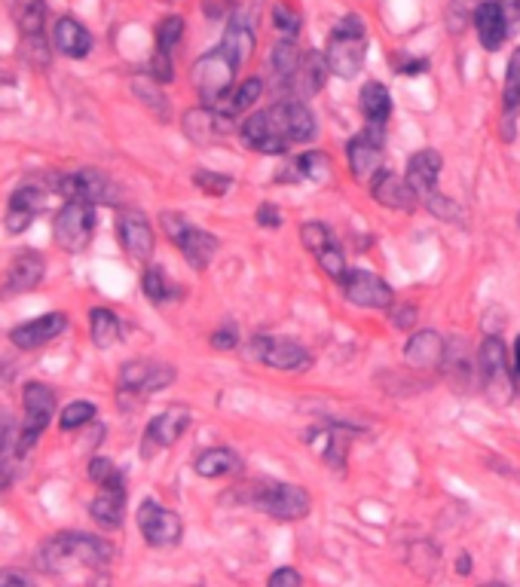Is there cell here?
<instances>
[{
    "mask_svg": "<svg viewBox=\"0 0 520 587\" xmlns=\"http://www.w3.org/2000/svg\"><path fill=\"white\" fill-rule=\"evenodd\" d=\"M89 334H92V343L98 349H108L120 340L123 328H120V315L114 309H104V306H95L89 312Z\"/></svg>",
    "mask_w": 520,
    "mask_h": 587,
    "instance_id": "35",
    "label": "cell"
},
{
    "mask_svg": "<svg viewBox=\"0 0 520 587\" xmlns=\"http://www.w3.org/2000/svg\"><path fill=\"white\" fill-rule=\"evenodd\" d=\"M319 132L316 117L303 101H279L267 111L251 114L242 126L239 135L245 147L257 153H285L291 144H306Z\"/></svg>",
    "mask_w": 520,
    "mask_h": 587,
    "instance_id": "1",
    "label": "cell"
},
{
    "mask_svg": "<svg viewBox=\"0 0 520 587\" xmlns=\"http://www.w3.org/2000/svg\"><path fill=\"white\" fill-rule=\"evenodd\" d=\"M444 346L447 340L438 334V331H420V334H413L407 349H404V358L410 367H441L444 361Z\"/></svg>",
    "mask_w": 520,
    "mask_h": 587,
    "instance_id": "27",
    "label": "cell"
},
{
    "mask_svg": "<svg viewBox=\"0 0 520 587\" xmlns=\"http://www.w3.org/2000/svg\"><path fill=\"white\" fill-rule=\"evenodd\" d=\"M389 322H392L398 331L413 328V322H416V306H413V303H392V306H389Z\"/></svg>",
    "mask_w": 520,
    "mask_h": 587,
    "instance_id": "50",
    "label": "cell"
},
{
    "mask_svg": "<svg viewBox=\"0 0 520 587\" xmlns=\"http://www.w3.org/2000/svg\"><path fill=\"white\" fill-rule=\"evenodd\" d=\"M138 529L150 548H175L184 536L181 517L153 499H144L138 508Z\"/></svg>",
    "mask_w": 520,
    "mask_h": 587,
    "instance_id": "9",
    "label": "cell"
},
{
    "mask_svg": "<svg viewBox=\"0 0 520 587\" xmlns=\"http://www.w3.org/2000/svg\"><path fill=\"white\" fill-rule=\"evenodd\" d=\"M181 37H184V19L181 16H169V19H163L160 25H156V49L160 52H169L172 56V49L181 43Z\"/></svg>",
    "mask_w": 520,
    "mask_h": 587,
    "instance_id": "44",
    "label": "cell"
},
{
    "mask_svg": "<svg viewBox=\"0 0 520 587\" xmlns=\"http://www.w3.org/2000/svg\"><path fill=\"white\" fill-rule=\"evenodd\" d=\"M95 404H89V401H71L65 410H62V416H59V429L62 432H77V429H83V425H89L92 419H95Z\"/></svg>",
    "mask_w": 520,
    "mask_h": 587,
    "instance_id": "41",
    "label": "cell"
},
{
    "mask_svg": "<svg viewBox=\"0 0 520 587\" xmlns=\"http://www.w3.org/2000/svg\"><path fill=\"white\" fill-rule=\"evenodd\" d=\"M160 83H153L150 77L147 80H132V89H135V95L147 104V108L160 117V120H166L169 117V104H166V95H160V89H156Z\"/></svg>",
    "mask_w": 520,
    "mask_h": 587,
    "instance_id": "43",
    "label": "cell"
},
{
    "mask_svg": "<svg viewBox=\"0 0 520 587\" xmlns=\"http://www.w3.org/2000/svg\"><path fill=\"white\" fill-rule=\"evenodd\" d=\"M346 156H349V169L358 181L374 178L383 169V129L368 126L364 132H358L346 144Z\"/></svg>",
    "mask_w": 520,
    "mask_h": 587,
    "instance_id": "15",
    "label": "cell"
},
{
    "mask_svg": "<svg viewBox=\"0 0 520 587\" xmlns=\"http://www.w3.org/2000/svg\"><path fill=\"white\" fill-rule=\"evenodd\" d=\"M371 196L383 205V208H395V211H407L413 205V190L407 187L404 178H398L395 172H386L380 169L374 178H371Z\"/></svg>",
    "mask_w": 520,
    "mask_h": 587,
    "instance_id": "25",
    "label": "cell"
},
{
    "mask_svg": "<svg viewBox=\"0 0 520 587\" xmlns=\"http://www.w3.org/2000/svg\"><path fill=\"white\" fill-rule=\"evenodd\" d=\"M236 71H239V65L227 56L221 46L212 49V52H205V56L193 65L190 80H193V89L199 92L205 108H218V104L233 92Z\"/></svg>",
    "mask_w": 520,
    "mask_h": 587,
    "instance_id": "4",
    "label": "cell"
},
{
    "mask_svg": "<svg viewBox=\"0 0 520 587\" xmlns=\"http://www.w3.org/2000/svg\"><path fill=\"white\" fill-rule=\"evenodd\" d=\"M230 132H233V120L221 117L215 108H205V104H202V108H193V111L184 114V135L193 144H199V147L215 144V141H221Z\"/></svg>",
    "mask_w": 520,
    "mask_h": 587,
    "instance_id": "17",
    "label": "cell"
},
{
    "mask_svg": "<svg viewBox=\"0 0 520 587\" xmlns=\"http://www.w3.org/2000/svg\"><path fill=\"white\" fill-rule=\"evenodd\" d=\"M331 163H328V156L319 153V150H309V153H300L294 159V166L288 172H294V178H309V181H322L328 175Z\"/></svg>",
    "mask_w": 520,
    "mask_h": 587,
    "instance_id": "39",
    "label": "cell"
},
{
    "mask_svg": "<svg viewBox=\"0 0 520 587\" xmlns=\"http://www.w3.org/2000/svg\"><path fill=\"white\" fill-rule=\"evenodd\" d=\"M300 239H303V245H306L312 254H322L325 248L334 245L331 230H328L322 221H309V224H303V227H300Z\"/></svg>",
    "mask_w": 520,
    "mask_h": 587,
    "instance_id": "45",
    "label": "cell"
},
{
    "mask_svg": "<svg viewBox=\"0 0 520 587\" xmlns=\"http://www.w3.org/2000/svg\"><path fill=\"white\" fill-rule=\"evenodd\" d=\"M46 273V260L37 251H22L7 270L4 288H0V297H16V294H28L43 282Z\"/></svg>",
    "mask_w": 520,
    "mask_h": 587,
    "instance_id": "18",
    "label": "cell"
},
{
    "mask_svg": "<svg viewBox=\"0 0 520 587\" xmlns=\"http://www.w3.org/2000/svg\"><path fill=\"white\" fill-rule=\"evenodd\" d=\"M0 587H34V581L25 572H4V578H0Z\"/></svg>",
    "mask_w": 520,
    "mask_h": 587,
    "instance_id": "57",
    "label": "cell"
},
{
    "mask_svg": "<svg viewBox=\"0 0 520 587\" xmlns=\"http://www.w3.org/2000/svg\"><path fill=\"white\" fill-rule=\"evenodd\" d=\"M65 331H68V315L65 312H46L40 318H31V322L13 328L10 331V340L19 349H37V346H43L49 340H56Z\"/></svg>",
    "mask_w": 520,
    "mask_h": 587,
    "instance_id": "20",
    "label": "cell"
},
{
    "mask_svg": "<svg viewBox=\"0 0 520 587\" xmlns=\"http://www.w3.org/2000/svg\"><path fill=\"white\" fill-rule=\"evenodd\" d=\"M92 233H95V205L80 199H68L59 208L56 221H52V236L71 254H80L92 242Z\"/></svg>",
    "mask_w": 520,
    "mask_h": 587,
    "instance_id": "7",
    "label": "cell"
},
{
    "mask_svg": "<svg viewBox=\"0 0 520 587\" xmlns=\"http://www.w3.org/2000/svg\"><path fill=\"white\" fill-rule=\"evenodd\" d=\"M10 16L22 34V40L43 37L46 22V0H10Z\"/></svg>",
    "mask_w": 520,
    "mask_h": 587,
    "instance_id": "30",
    "label": "cell"
},
{
    "mask_svg": "<svg viewBox=\"0 0 520 587\" xmlns=\"http://www.w3.org/2000/svg\"><path fill=\"white\" fill-rule=\"evenodd\" d=\"M475 31H478L481 46L490 49V52H496L505 43V37L511 34V28L505 22V13L499 7V0H496V4H481L475 10Z\"/></svg>",
    "mask_w": 520,
    "mask_h": 587,
    "instance_id": "26",
    "label": "cell"
},
{
    "mask_svg": "<svg viewBox=\"0 0 520 587\" xmlns=\"http://www.w3.org/2000/svg\"><path fill=\"white\" fill-rule=\"evenodd\" d=\"M86 474H89V480H92V484H95L98 490H126V477H123V471H120L111 459H104V456L89 459Z\"/></svg>",
    "mask_w": 520,
    "mask_h": 587,
    "instance_id": "37",
    "label": "cell"
},
{
    "mask_svg": "<svg viewBox=\"0 0 520 587\" xmlns=\"http://www.w3.org/2000/svg\"><path fill=\"white\" fill-rule=\"evenodd\" d=\"M300 49H297V40H282L279 37V43L273 46V52H270V65H273V71L285 80V83H291V77L297 74V68H300Z\"/></svg>",
    "mask_w": 520,
    "mask_h": 587,
    "instance_id": "38",
    "label": "cell"
},
{
    "mask_svg": "<svg viewBox=\"0 0 520 587\" xmlns=\"http://www.w3.org/2000/svg\"><path fill=\"white\" fill-rule=\"evenodd\" d=\"M499 7L505 13V22H508L511 34H514L520 28V0H499Z\"/></svg>",
    "mask_w": 520,
    "mask_h": 587,
    "instance_id": "56",
    "label": "cell"
},
{
    "mask_svg": "<svg viewBox=\"0 0 520 587\" xmlns=\"http://www.w3.org/2000/svg\"><path fill=\"white\" fill-rule=\"evenodd\" d=\"M441 169H444V159L438 150H420V153H413L410 156V163H407V187L413 190V196H423L429 199L438 187V178H441Z\"/></svg>",
    "mask_w": 520,
    "mask_h": 587,
    "instance_id": "21",
    "label": "cell"
},
{
    "mask_svg": "<svg viewBox=\"0 0 520 587\" xmlns=\"http://www.w3.org/2000/svg\"><path fill=\"white\" fill-rule=\"evenodd\" d=\"M267 587H303V578H300V572H297V569L282 566V569H276V572L270 575Z\"/></svg>",
    "mask_w": 520,
    "mask_h": 587,
    "instance_id": "51",
    "label": "cell"
},
{
    "mask_svg": "<svg viewBox=\"0 0 520 587\" xmlns=\"http://www.w3.org/2000/svg\"><path fill=\"white\" fill-rule=\"evenodd\" d=\"M361 114L364 120H368V126H386L389 117H392V95L389 89L380 83V80H371V83H364L361 89Z\"/></svg>",
    "mask_w": 520,
    "mask_h": 587,
    "instance_id": "28",
    "label": "cell"
},
{
    "mask_svg": "<svg viewBox=\"0 0 520 587\" xmlns=\"http://www.w3.org/2000/svg\"><path fill=\"white\" fill-rule=\"evenodd\" d=\"M175 383V367L163 361H126L120 370V389L132 395H153Z\"/></svg>",
    "mask_w": 520,
    "mask_h": 587,
    "instance_id": "13",
    "label": "cell"
},
{
    "mask_svg": "<svg viewBox=\"0 0 520 587\" xmlns=\"http://www.w3.org/2000/svg\"><path fill=\"white\" fill-rule=\"evenodd\" d=\"M147 77H150L153 83H172V80H175V65H172V56H169V52H160V49L153 52Z\"/></svg>",
    "mask_w": 520,
    "mask_h": 587,
    "instance_id": "49",
    "label": "cell"
},
{
    "mask_svg": "<svg viewBox=\"0 0 520 587\" xmlns=\"http://www.w3.org/2000/svg\"><path fill=\"white\" fill-rule=\"evenodd\" d=\"M52 43H56V49L68 59H86L92 52V34L71 16H62L56 22V28H52Z\"/></svg>",
    "mask_w": 520,
    "mask_h": 587,
    "instance_id": "24",
    "label": "cell"
},
{
    "mask_svg": "<svg viewBox=\"0 0 520 587\" xmlns=\"http://www.w3.org/2000/svg\"><path fill=\"white\" fill-rule=\"evenodd\" d=\"M141 288H144V294H147L150 303H166V300L175 297V288L169 285L163 266H147L144 276H141Z\"/></svg>",
    "mask_w": 520,
    "mask_h": 587,
    "instance_id": "40",
    "label": "cell"
},
{
    "mask_svg": "<svg viewBox=\"0 0 520 587\" xmlns=\"http://www.w3.org/2000/svg\"><path fill=\"white\" fill-rule=\"evenodd\" d=\"M193 184L205 193V196H224L230 187H233V178H227V175H221V172H208V169H199V172H193Z\"/></svg>",
    "mask_w": 520,
    "mask_h": 587,
    "instance_id": "46",
    "label": "cell"
},
{
    "mask_svg": "<svg viewBox=\"0 0 520 587\" xmlns=\"http://www.w3.org/2000/svg\"><path fill=\"white\" fill-rule=\"evenodd\" d=\"M502 104H505V114H502L505 138H511V126H514L517 111H520V46L514 49V56H511V62H508V71H505Z\"/></svg>",
    "mask_w": 520,
    "mask_h": 587,
    "instance_id": "34",
    "label": "cell"
},
{
    "mask_svg": "<svg viewBox=\"0 0 520 587\" xmlns=\"http://www.w3.org/2000/svg\"><path fill=\"white\" fill-rule=\"evenodd\" d=\"M426 208L432 211L435 218H441V221H453V224H459V221H462V208H459L450 196L432 193V196L426 199Z\"/></svg>",
    "mask_w": 520,
    "mask_h": 587,
    "instance_id": "48",
    "label": "cell"
},
{
    "mask_svg": "<svg viewBox=\"0 0 520 587\" xmlns=\"http://www.w3.org/2000/svg\"><path fill=\"white\" fill-rule=\"evenodd\" d=\"M316 257H319V266L325 270V276H331L334 282H343V279H346L349 266H346V257H343V251H340L337 245L325 248V251H322V254H316Z\"/></svg>",
    "mask_w": 520,
    "mask_h": 587,
    "instance_id": "47",
    "label": "cell"
},
{
    "mask_svg": "<svg viewBox=\"0 0 520 587\" xmlns=\"http://www.w3.org/2000/svg\"><path fill=\"white\" fill-rule=\"evenodd\" d=\"M441 370L447 373L453 386H468V383H472V358H468V349L462 346V340H456V337L447 340Z\"/></svg>",
    "mask_w": 520,
    "mask_h": 587,
    "instance_id": "36",
    "label": "cell"
},
{
    "mask_svg": "<svg viewBox=\"0 0 520 587\" xmlns=\"http://www.w3.org/2000/svg\"><path fill=\"white\" fill-rule=\"evenodd\" d=\"M364 56H368V28H364V19L358 13H349L334 25L328 37L325 62L334 77L352 80L355 74H361Z\"/></svg>",
    "mask_w": 520,
    "mask_h": 587,
    "instance_id": "3",
    "label": "cell"
},
{
    "mask_svg": "<svg viewBox=\"0 0 520 587\" xmlns=\"http://www.w3.org/2000/svg\"><path fill=\"white\" fill-rule=\"evenodd\" d=\"M511 370H514V377L520 380V337L514 343V355H511Z\"/></svg>",
    "mask_w": 520,
    "mask_h": 587,
    "instance_id": "58",
    "label": "cell"
},
{
    "mask_svg": "<svg viewBox=\"0 0 520 587\" xmlns=\"http://www.w3.org/2000/svg\"><path fill=\"white\" fill-rule=\"evenodd\" d=\"M236 7V0H202V13L208 19H224Z\"/></svg>",
    "mask_w": 520,
    "mask_h": 587,
    "instance_id": "55",
    "label": "cell"
},
{
    "mask_svg": "<svg viewBox=\"0 0 520 587\" xmlns=\"http://www.w3.org/2000/svg\"><path fill=\"white\" fill-rule=\"evenodd\" d=\"M117 233H120V245L126 248L129 257L150 260V254H153V230H150V224H147V218L141 215V211H135V208L120 211Z\"/></svg>",
    "mask_w": 520,
    "mask_h": 587,
    "instance_id": "19",
    "label": "cell"
},
{
    "mask_svg": "<svg viewBox=\"0 0 520 587\" xmlns=\"http://www.w3.org/2000/svg\"><path fill=\"white\" fill-rule=\"evenodd\" d=\"M22 404H25V422L19 432V453L31 450L40 441V435L46 432L49 416L56 413V392L43 383H25Z\"/></svg>",
    "mask_w": 520,
    "mask_h": 587,
    "instance_id": "8",
    "label": "cell"
},
{
    "mask_svg": "<svg viewBox=\"0 0 520 587\" xmlns=\"http://www.w3.org/2000/svg\"><path fill=\"white\" fill-rule=\"evenodd\" d=\"M517 224H520V215H517Z\"/></svg>",
    "mask_w": 520,
    "mask_h": 587,
    "instance_id": "60",
    "label": "cell"
},
{
    "mask_svg": "<svg viewBox=\"0 0 520 587\" xmlns=\"http://www.w3.org/2000/svg\"><path fill=\"white\" fill-rule=\"evenodd\" d=\"M89 514L101 529H120L126 514V490H101L89 502Z\"/></svg>",
    "mask_w": 520,
    "mask_h": 587,
    "instance_id": "29",
    "label": "cell"
},
{
    "mask_svg": "<svg viewBox=\"0 0 520 587\" xmlns=\"http://www.w3.org/2000/svg\"><path fill=\"white\" fill-rule=\"evenodd\" d=\"M392 65L398 68V74H404V77H420L426 68H429V62L426 59H410V56H392Z\"/></svg>",
    "mask_w": 520,
    "mask_h": 587,
    "instance_id": "52",
    "label": "cell"
},
{
    "mask_svg": "<svg viewBox=\"0 0 520 587\" xmlns=\"http://www.w3.org/2000/svg\"><path fill=\"white\" fill-rule=\"evenodd\" d=\"M254 505L273 520H303L312 508V499L303 487L294 484H267L254 496Z\"/></svg>",
    "mask_w": 520,
    "mask_h": 587,
    "instance_id": "11",
    "label": "cell"
},
{
    "mask_svg": "<svg viewBox=\"0 0 520 587\" xmlns=\"http://www.w3.org/2000/svg\"><path fill=\"white\" fill-rule=\"evenodd\" d=\"M196 474L199 477H208V480H215V477H227V474H236L242 468V459L239 453H233L230 447H212V450H205L196 456Z\"/></svg>",
    "mask_w": 520,
    "mask_h": 587,
    "instance_id": "32",
    "label": "cell"
},
{
    "mask_svg": "<svg viewBox=\"0 0 520 587\" xmlns=\"http://www.w3.org/2000/svg\"><path fill=\"white\" fill-rule=\"evenodd\" d=\"M481 587H505V584H499V581H493V584H481Z\"/></svg>",
    "mask_w": 520,
    "mask_h": 587,
    "instance_id": "59",
    "label": "cell"
},
{
    "mask_svg": "<svg viewBox=\"0 0 520 587\" xmlns=\"http://www.w3.org/2000/svg\"><path fill=\"white\" fill-rule=\"evenodd\" d=\"M251 358L276 370H306L312 364V355L303 343L285 340V337H254L251 340Z\"/></svg>",
    "mask_w": 520,
    "mask_h": 587,
    "instance_id": "12",
    "label": "cell"
},
{
    "mask_svg": "<svg viewBox=\"0 0 520 587\" xmlns=\"http://www.w3.org/2000/svg\"><path fill=\"white\" fill-rule=\"evenodd\" d=\"M340 288H343V297L361 309H389L395 303V291L368 270H349Z\"/></svg>",
    "mask_w": 520,
    "mask_h": 587,
    "instance_id": "14",
    "label": "cell"
},
{
    "mask_svg": "<svg viewBox=\"0 0 520 587\" xmlns=\"http://www.w3.org/2000/svg\"><path fill=\"white\" fill-rule=\"evenodd\" d=\"M257 224L260 227H267V230H276V227H282V211L276 208V205H270V202H264L257 208Z\"/></svg>",
    "mask_w": 520,
    "mask_h": 587,
    "instance_id": "53",
    "label": "cell"
},
{
    "mask_svg": "<svg viewBox=\"0 0 520 587\" xmlns=\"http://www.w3.org/2000/svg\"><path fill=\"white\" fill-rule=\"evenodd\" d=\"M114 557V545L89 532H56L37 548V569L59 575L77 566H104Z\"/></svg>",
    "mask_w": 520,
    "mask_h": 587,
    "instance_id": "2",
    "label": "cell"
},
{
    "mask_svg": "<svg viewBox=\"0 0 520 587\" xmlns=\"http://www.w3.org/2000/svg\"><path fill=\"white\" fill-rule=\"evenodd\" d=\"M43 190L37 187H19L13 196H10V208H7V230L10 233H25L34 218L43 211Z\"/></svg>",
    "mask_w": 520,
    "mask_h": 587,
    "instance_id": "22",
    "label": "cell"
},
{
    "mask_svg": "<svg viewBox=\"0 0 520 587\" xmlns=\"http://www.w3.org/2000/svg\"><path fill=\"white\" fill-rule=\"evenodd\" d=\"M221 49L227 52V56L242 68L248 59H251V52H254V31L251 25L245 22V16H233L227 31H224V40H221Z\"/></svg>",
    "mask_w": 520,
    "mask_h": 587,
    "instance_id": "31",
    "label": "cell"
},
{
    "mask_svg": "<svg viewBox=\"0 0 520 587\" xmlns=\"http://www.w3.org/2000/svg\"><path fill=\"white\" fill-rule=\"evenodd\" d=\"M478 361H481V377H484L490 401L493 404H511L517 398V377L511 370L505 343L499 337H487L481 343Z\"/></svg>",
    "mask_w": 520,
    "mask_h": 587,
    "instance_id": "5",
    "label": "cell"
},
{
    "mask_svg": "<svg viewBox=\"0 0 520 587\" xmlns=\"http://www.w3.org/2000/svg\"><path fill=\"white\" fill-rule=\"evenodd\" d=\"M236 343H239L236 325H224L221 331H215V334H212V346H215V349H224V352H230V349H236Z\"/></svg>",
    "mask_w": 520,
    "mask_h": 587,
    "instance_id": "54",
    "label": "cell"
},
{
    "mask_svg": "<svg viewBox=\"0 0 520 587\" xmlns=\"http://www.w3.org/2000/svg\"><path fill=\"white\" fill-rule=\"evenodd\" d=\"M56 190L68 199H80L89 205H114L120 199V187L98 169H80L71 175H62L56 181Z\"/></svg>",
    "mask_w": 520,
    "mask_h": 587,
    "instance_id": "10",
    "label": "cell"
},
{
    "mask_svg": "<svg viewBox=\"0 0 520 587\" xmlns=\"http://www.w3.org/2000/svg\"><path fill=\"white\" fill-rule=\"evenodd\" d=\"M187 429H190V413L184 407H172L163 410L160 416H153L144 432V456H153V450L178 444Z\"/></svg>",
    "mask_w": 520,
    "mask_h": 587,
    "instance_id": "16",
    "label": "cell"
},
{
    "mask_svg": "<svg viewBox=\"0 0 520 587\" xmlns=\"http://www.w3.org/2000/svg\"><path fill=\"white\" fill-rule=\"evenodd\" d=\"M328 74H331V68H328V62H325L322 52H306V56L300 59L297 74L291 77V83H288V86L294 89V95L309 98V95H316V92H322V89H325Z\"/></svg>",
    "mask_w": 520,
    "mask_h": 587,
    "instance_id": "23",
    "label": "cell"
},
{
    "mask_svg": "<svg viewBox=\"0 0 520 587\" xmlns=\"http://www.w3.org/2000/svg\"><path fill=\"white\" fill-rule=\"evenodd\" d=\"M264 95V80H257V77H251V80H245V83H239L221 104H218V114L221 117H227V120H233L236 123V117L239 114H245L251 104H257V98Z\"/></svg>",
    "mask_w": 520,
    "mask_h": 587,
    "instance_id": "33",
    "label": "cell"
},
{
    "mask_svg": "<svg viewBox=\"0 0 520 587\" xmlns=\"http://www.w3.org/2000/svg\"><path fill=\"white\" fill-rule=\"evenodd\" d=\"M273 28L279 31L282 40H297V34H300V13L291 4H285V0H276V4H273Z\"/></svg>",
    "mask_w": 520,
    "mask_h": 587,
    "instance_id": "42",
    "label": "cell"
},
{
    "mask_svg": "<svg viewBox=\"0 0 520 587\" xmlns=\"http://www.w3.org/2000/svg\"><path fill=\"white\" fill-rule=\"evenodd\" d=\"M160 221H163L166 236L178 245V251L184 254V260L193 270H205V266L212 263V257L218 254V239L212 233L193 227L184 215H175V211H166Z\"/></svg>",
    "mask_w": 520,
    "mask_h": 587,
    "instance_id": "6",
    "label": "cell"
}]
</instances>
